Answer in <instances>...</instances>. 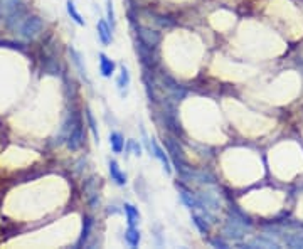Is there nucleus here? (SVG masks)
<instances>
[{
    "instance_id": "6",
    "label": "nucleus",
    "mask_w": 303,
    "mask_h": 249,
    "mask_svg": "<svg viewBox=\"0 0 303 249\" xmlns=\"http://www.w3.org/2000/svg\"><path fill=\"white\" fill-rule=\"evenodd\" d=\"M136 34H139V41L142 44H145L147 47L158 49V44H160V41H162L160 32L152 31V29L143 27V25H136Z\"/></svg>"
},
{
    "instance_id": "11",
    "label": "nucleus",
    "mask_w": 303,
    "mask_h": 249,
    "mask_svg": "<svg viewBox=\"0 0 303 249\" xmlns=\"http://www.w3.org/2000/svg\"><path fill=\"white\" fill-rule=\"evenodd\" d=\"M108 170H109V175H112V180L115 182L117 185H125L126 184V174L123 170L120 169V165L117 160H108Z\"/></svg>"
},
{
    "instance_id": "3",
    "label": "nucleus",
    "mask_w": 303,
    "mask_h": 249,
    "mask_svg": "<svg viewBox=\"0 0 303 249\" xmlns=\"http://www.w3.org/2000/svg\"><path fill=\"white\" fill-rule=\"evenodd\" d=\"M44 31V20L39 15H27L19 27V34L24 39H36Z\"/></svg>"
},
{
    "instance_id": "9",
    "label": "nucleus",
    "mask_w": 303,
    "mask_h": 249,
    "mask_svg": "<svg viewBox=\"0 0 303 249\" xmlns=\"http://www.w3.org/2000/svg\"><path fill=\"white\" fill-rule=\"evenodd\" d=\"M199 202H201V209H209V211H219L221 209V201L212 192H201Z\"/></svg>"
},
{
    "instance_id": "16",
    "label": "nucleus",
    "mask_w": 303,
    "mask_h": 249,
    "mask_svg": "<svg viewBox=\"0 0 303 249\" xmlns=\"http://www.w3.org/2000/svg\"><path fill=\"white\" fill-rule=\"evenodd\" d=\"M123 209H125V214H126V220H128V226H136L140 223V212L135 206H131V204H125Z\"/></svg>"
},
{
    "instance_id": "7",
    "label": "nucleus",
    "mask_w": 303,
    "mask_h": 249,
    "mask_svg": "<svg viewBox=\"0 0 303 249\" xmlns=\"http://www.w3.org/2000/svg\"><path fill=\"white\" fill-rule=\"evenodd\" d=\"M150 155H153L158 162L162 163V167H163V170L167 174H172V162H170V158H169V155L163 152V148L158 145V143L153 140L152 138V143H150Z\"/></svg>"
},
{
    "instance_id": "14",
    "label": "nucleus",
    "mask_w": 303,
    "mask_h": 249,
    "mask_svg": "<svg viewBox=\"0 0 303 249\" xmlns=\"http://www.w3.org/2000/svg\"><path fill=\"white\" fill-rule=\"evenodd\" d=\"M115 68H117V66H115L113 61L109 59L104 52H100V73H101V76L112 77L113 73H115Z\"/></svg>"
},
{
    "instance_id": "21",
    "label": "nucleus",
    "mask_w": 303,
    "mask_h": 249,
    "mask_svg": "<svg viewBox=\"0 0 303 249\" xmlns=\"http://www.w3.org/2000/svg\"><path fill=\"white\" fill-rule=\"evenodd\" d=\"M285 244L288 247H303V234H286Z\"/></svg>"
},
{
    "instance_id": "28",
    "label": "nucleus",
    "mask_w": 303,
    "mask_h": 249,
    "mask_svg": "<svg viewBox=\"0 0 303 249\" xmlns=\"http://www.w3.org/2000/svg\"><path fill=\"white\" fill-rule=\"evenodd\" d=\"M212 246H221V247H228V242H224V241H219V239H216V241H212Z\"/></svg>"
},
{
    "instance_id": "26",
    "label": "nucleus",
    "mask_w": 303,
    "mask_h": 249,
    "mask_svg": "<svg viewBox=\"0 0 303 249\" xmlns=\"http://www.w3.org/2000/svg\"><path fill=\"white\" fill-rule=\"evenodd\" d=\"M106 17H108V24L113 31L115 25H117V19H115V10H113V0H106Z\"/></svg>"
},
{
    "instance_id": "22",
    "label": "nucleus",
    "mask_w": 303,
    "mask_h": 249,
    "mask_svg": "<svg viewBox=\"0 0 303 249\" xmlns=\"http://www.w3.org/2000/svg\"><path fill=\"white\" fill-rule=\"evenodd\" d=\"M246 246H266V247H280V242L277 241H273V239H268V234L264 236V237H258V239L255 241H251L250 244H246Z\"/></svg>"
},
{
    "instance_id": "27",
    "label": "nucleus",
    "mask_w": 303,
    "mask_h": 249,
    "mask_svg": "<svg viewBox=\"0 0 303 249\" xmlns=\"http://www.w3.org/2000/svg\"><path fill=\"white\" fill-rule=\"evenodd\" d=\"M125 150H126V153H133V155H136V157H140V155H142V147H140V143L135 142V140H128V142H126Z\"/></svg>"
},
{
    "instance_id": "15",
    "label": "nucleus",
    "mask_w": 303,
    "mask_h": 249,
    "mask_svg": "<svg viewBox=\"0 0 303 249\" xmlns=\"http://www.w3.org/2000/svg\"><path fill=\"white\" fill-rule=\"evenodd\" d=\"M109 145L115 153H121L125 150V138L120 131H112L109 133Z\"/></svg>"
},
{
    "instance_id": "2",
    "label": "nucleus",
    "mask_w": 303,
    "mask_h": 249,
    "mask_svg": "<svg viewBox=\"0 0 303 249\" xmlns=\"http://www.w3.org/2000/svg\"><path fill=\"white\" fill-rule=\"evenodd\" d=\"M167 150H169V155L170 158H172V163L177 167L179 174L182 177H185V179H190L192 177V172L187 167V162H185V157H184V152H182V148L179 147V143L175 138L170 136L167 140Z\"/></svg>"
},
{
    "instance_id": "23",
    "label": "nucleus",
    "mask_w": 303,
    "mask_h": 249,
    "mask_svg": "<svg viewBox=\"0 0 303 249\" xmlns=\"http://www.w3.org/2000/svg\"><path fill=\"white\" fill-rule=\"evenodd\" d=\"M86 120H88V123H90V128H91V131H93V136H95V142L100 143V133H98V126H96L95 116H93V113H91L90 108H86Z\"/></svg>"
},
{
    "instance_id": "18",
    "label": "nucleus",
    "mask_w": 303,
    "mask_h": 249,
    "mask_svg": "<svg viewBox=\"0 0 303 249\" xmlns=\"http://www.w3.org/2000/svg\"><path fill=\"white\" fill-rule=\"evenodd\" d=\"M91 229H93V217L91 215H85L82 217V231H81V237L78 241V246H81L82 242L88 241V237L91 234Z\"/></svg>"
},
{
    "instance_id": "12",
    "label": "nucleus",
    "mask_w": 303,
    "mask_h": 249,
    "mask_svg": "<svg viewBox=\"0 0 303 249\" xmlns=\"http://www.w3.org/2000/svg\"><path fill=\"white\" fill-rule=\"evenodd\" d=\"M130 71L126 66H121L120 68V76H118V79H117V86H118V90L121 93V96H126V91H128V88H130Z\"/></svg>"
},
{
    "instance_id": "25",
    "label": "nucleus",
    "mask_w": 303,
    "mask_h": 249,
    "mask_svg": "<svg viewBox=\"0 0 303 249\" xmlns=\"http://www.w3.org/2000/svg\"><path fill=\"white\" fill-rule=\"evenodd\" d=\"M192 223L197 226V229H199L202 234H207V232H209V226L206 224V219H204L201 214H194V215H192Z\"/></svg>"
},
{
    "instance_id": "5",
    "label": "nucleus",
    "mask_w": 303,
    "mask_h": 249,
    "mask_svg": "<svg viewBox=\"0 0 303 249\" xmlns=\"http://www.w3.org/2000/svg\"><path fill=\"white\" fill-rule=\"evenodd\" d=\"M82 138H85V135H82V120H81V116L78 115V116H76V120H74L73 128H71L69 135H68V140H66L69 150H73V152L79 150L81 145H82Z\"/></svg>"
},
{
    "instance_id": "13",
    "label": "nucleus",
    "mask_w": 303,
    "mask_h": 249,
    "mask_svg": "<svg viewBox=\"0 0 303 249\" xmlns=\"http://www.w3.org/2000/svg\"><path fill=\"white\" fill-rule=\"evenodd\" d=\"M177 189L180 190V201L185 204L189 209H201V202H199V197H196V196H192V193L184 189V187H179L177 185Z\"/></svg>"
},
{
    "instance_id": "4",
    "label": "nucleus",
    "mask_w": 303,
    "mask_h": 249,
    "mask_svg": "<svg viewBox=\"0 0 303 249\" xmlns=\"http://www.w3.org/2000/svg\"><path fill=\"white\" fill-rule=\"evenodd\" d=\"M246 228H247L246 224H242L239 219H236L233 214H229L228 223H226L224 229H223V234H224V237H228V239L238 241L246 234Z\"/></svg>"
},
{
    "instance_id": "17",
    "label": "nucleus",
    "mask_w": 303,
    "mask_h": 249,
    "mask_svg": "<svg viewBox=\"0 0 303 249\" xmlns=\"http://www.w3.org/2000/svg\"><path fill=\"white\" fill-rule=\"evenodd\" d=\"M125 239L131 247H139L140 244V231L135 226H128V229L125 232Z\"/></svg>"
},
{
    "instance_id": "19",
    "label": "nucleus",
    "mask_w": 303,
    "mask_h": 249,
    "mask_svg": "<svg viewBox=\"0 0 303 249\" xmlns=\"http://www.w3.org/2000/svg\"><path fill=\"white\" fill-rule=\"evenodd\" d=\"M66 9H68L69 17L73 19V20L76 22V24L81 25V27H85V25H86L85 19L81 17V14L78 12V9H76V4L73 2V0H68V2H66Z\"/></svg>"
},
{
    "instance_id": "10",
    "label": "nucleus",
    "mask_w": 303,
    "mask_h": 249,
    "mask_svg": "<svg viewBox=\"0 0 303 249\" xmlns=\"http://www.w3.org/2000/svg\"><path fill=\"white\" fill-rule=\"evenodd\" d=\"M96 31H98V37H100L103 46H109L113 41V31H112V27H109L108 22L100 19L96 24Z\"/></svg>"
},
{
    "instance_id": "1",
    "label": "nucleus",
    "mask_w": 303,
    "mask_h": 249,
    "mask_svg": "<svg viewBox=\"0 0 303 249\" xmlns=\"http://www.w3.org/2000/svg\"><path fill=\"white\" fill-rule=\"evenodd\" d=\"M0 17H4L9 29H17L27 17L24 0H0Z\"/></svg>"
},
{
    "instance_id": "8",
    "label": "nucleus",
    "mask_w": 303,
    "mask_h": 249,
    "mask_svg": "<svg viewBox=\"0 0 303 249\" xmlns=\"http://www.w3.org/2000/svg\"><path fill=\"white\" fill-rule=\"evenodd\" d=\"M162 82H163V86L169 90V95L172 96L174 101H182V99L185 98V95H187L185 90L180 85H177V82H175V79H172L170 76L163 74L162 76Z\"/></svg>"
},
{
    "instance_id": "20",
    "label": "nucleus",
    "mask_w": 303,
    "mask_h": 249,
    "mask_svg": "<svg viewBox=\"0 0 303 249\" xmlns=\"http://www.w3.org/2000/svg\"><path fill=\"white\" fill-rule=\"evenodd\" d=\"M69 52H71V58H73V63L76 64V68H78V71H79L81 77H82V79H86V81H90V79H88L86 68L82 66V58H81V54H79L78 51H76L74 47H69Z\"/></svg>"
},
{
    "instance_id": "24",
    "label": "nucleus",
    "mask_w": 303,
    "mask_h": 249,
    "mask_svg": "<svg viewBox=\"0 0 303 249\" xmlns=\"http://www.w3.org/2000/svg\"><path fill=\"white\" fill-rule=\"evenodd\" d=\"M190 179L201 182V184H214V182H216V179H214L211 174H206V172H192Z\"/></svg>"
}]
</instances>
